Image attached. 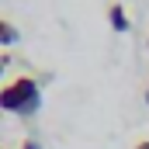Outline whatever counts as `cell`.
I'll return each instance as SVG.
<instances>
[{"mask_svg": "<svg viewBox=\"0 0 149 149\" xmlns=\"http://www.w3.org/2000/svg\"><path fill=\"white\" fill-rule=\"evenodd\" d=\"M17 38H21V31H17V28H14L10 21H3V17H0V49H7V45H14Z\"/></svg>", "mask_w": 149, "mask_h": 149, "instance_id": "3", "label": "cell"}, {"mask_svg": "<svg viewBox=\"0 0 149 149\" xmlns=\"http://www.w3.org/2000/svg\"><path fill=\"white\" fill-rule=\"evenodd\" d=\"M146 104H149V83H146Z\"/></svg>", "mask_w": 149, "mask_h": 149, "instance_id": "7", "label": "cell"}, {"mask_svg": "<svg viewBox=\"0 0 149 149\" xmlns=\"http://www.w3.org/2000/svg\"><path fill=\"white\" fill-rule=\"evenodd\" d=\"M7 63H10V59H7V56H0V76H3V70H7Z\"/></svg>", "mask_w": 149, "mask_h": 149, "instance_id": "5", "label": "cell"}, {"mask_svg": "<svg viewBox=\"0 0 149 149\" xmlns=\"http://www.w3.org/2000/svg\"><path fill=\"white\" fill-rule=\"evenodd\" d=\"M146 49H149V38H146Z\"/></svg>", "mask_w": 149, "mask_h": 149, "instance_id": "8", "label": "cell"}, {"mask_svg": "<svg viewBox=\"0 0 149 149\" xmlns=\"http://www.w3.org/2000/svg\"><path fill=\"white\" fill-rule=\"evenodd\" d=\"M38 108H42V87L35 76H14L7 87H0V111L31 118Z\"/></svg>", "mask_w": 149, "mask_h": 149, "instance_id": "1", "label": "cell"}, {"mask_svg": "<svg viewBox=\"0 0 149 149\" xmlns=\"http://www.w3.org/2000/svg\"><path fill=\"white\" fill-rule=\"evenodd\" d=\"M135 149H149V139H142V142H135Z\"/></svg>", "mask_w": 149, "mask_h": 149, "instance_id": "6", "label": "cell"}, {"mask_svg": "<svg viewBox=\"0 0 149 149\" xmlns=\"http://www.w3.org/2000/svg\"><path fill=\"white\" fill-rule=\"evenodd\" d=\"M108 21H111V28L118 31V35H125V31H128V14H125V7H121V3H111V7H108Z\"/></svg>", "mask_w": 149, "mask_h": 149, "instance_id": "2", "label": "cell"}, {"mask_svg": "<svg viewBox=\"0 0 149 149\" xmlns=\"http://www.w3.org/2000/svg\"><path fill=\"white\" fill-rule=\"evenodd\" d=\"M21 149H38V142H35V139H24V146H21Z\"/></svg>", "mask_w": 149, "mask_h": 149, "instance_id": "4", "label": "cell"}]
</instances>
